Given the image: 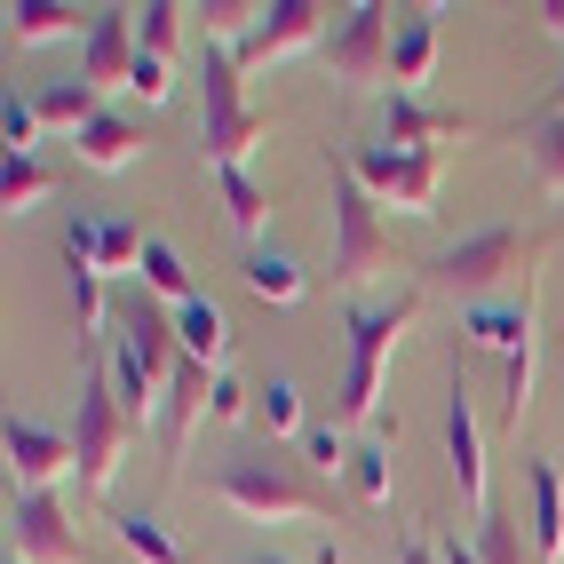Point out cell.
Listing matches in <instances>:
<instances>
[{
    "label": "cell",
    "mask_w": 564,
    "mask_h": 564,
    "mask_svg": "<svg viewBox=\"0 0 564 564\" xmlns=\"http://www.w3.org/2000/svg\"><path fill=\"white\" fill-rule=\"evenodd\" d=\"M413 303H422V294H390V303H350V311H343L350 373H343V398H334V422H343V430L373 422V405H382V358H390V343L405 334Z\"/></svg>",
    "instance_id": "1"
},
{
    "label": "cell",
    "mask_w": 564,
    "mask_h": 564,
    "mask_svg": "<svg viewBox=\"0 0 564 564\" xmlns=\"http://www.w3.org/2000/svg\"><path fill=\"white\" fill-rule=\"evenodd\" d=\"M271 135V120L239 96V64L223 41H207L199 56V160L207 167H247V152Z\"/></svg>",
    "instance_id": "2"
},
{
    "label": "cell",
    "mask_w": 564,
    "mask_h": 564,
    "mask_svg": "<svg viewBox=\"0 0 564 564\" xmlns=\"http://www.w3.org/2000/svg\"><path fill=\"white\" fill-rule=\"evenodd\" d=\"M223 501H231L239 517H262V524H271V517H334V485L303 477L279 454H254V462L223 469Z\"/></svg>",
    "instance_id": "3"
},
{
    "label": "cell",
    "mask_w": 564,
    "mask_h": 564,
    "mask_svg": "<svg viewBox=\"0 0 564 564\" xmlns=\"http://www.w3.org/2000/svg\"><path fill=\"white\" fill-rule=\"evenodd\" d=\"M398 247L382 231V215H373V192L350 175V160H334V279L358 286L366 271H390Z\"/></svg>",
    "instance_id": "4"
},
{
    "label": "cell",
    "mask_w": 564,
    "mask_h": 564,
    "mask_svg": "<svg viewBox=\"0 0 564 564\" xmlns=\"http://www.w3.org/2000/svg\"><path fill=\"white\" fill-rule=\"evenodd\" d=\"M135 437V422L120 413V390H111V366H96L80 382V430H72V469H80V494H104L111 469H120V445Z\"/></svg>",
    "instance_id": "5"
},
{
    "label": "cell",
    "mask_w": 564,
    "mask_h": 564,
    "mask_svg": "<svg viewBox=\"0 0 564 564\" xmlns=\"http://www.w3.org/2000/svg\"><path fill=\"white\" fill-rule=\"evenodd\" d=\"M524 254H541V239H524L517 223H494V231H469L462 247H445L422 262V279L430 286H454V294H485L494 279H509Z\"/></svg>",
    "instance_id": "6"
},
{
    "label": "cell",
    "mask_w": 564,
    "mask_h": 564,
    "mask_svg": "<svg viewBox=\"0 0 564 564\" xmlns=\"http://www.w3.org/2000/svg\"><path fill=\"white\" fill-rule=\"evenodd\" d=\"M350 175L373 199H390L398 215H437V152H390V143H366L350 152Z\"/></svg>",
    "instance_id": "7"
},
{
    "label": "cell",
    "mask_w": 564,
    "mask_h": 564,
    "mask_svg": "<svg viewBox=\"0 0 564 564\" xmlns=\"http://www.w3.org/2000/svg\"><path fill=\"white\" fill-rule=\"evenodd\" d=\"M9 556H24V564H88L56 494H17L9 501Z\"/></svg>",
    "instance_id": "8"
},
{
    "label": "cell",
    "mask_w": 564,
    "mask_h": 564,
    "mask_svg": "<svg viewBox=\"0 0 564 564\" xmlns=\"http://www.w3.org/2000/svg\"><path fill=\"white\" fill-rule=\"evenodd\" d=\"M390 9L382 0H358V9L343 17V32L326 41V72L334 80H390Z\"/></svg>",
    "instance_id": "9"
},
{
    "label": "cell",
    "mask_w": 564,
    "mask_h": 564,
    "mask_svg": "<svg viewBox=\"0 0 564 564\" xmlns=\"http://www.w3.org/2000/svg\"><path fill=\"white\" fill-rule=\"evenodd\" d=\"M318 32H326V9H318V0H271L262 24L231 48V64H279V56H294V48H311Z\"/></svg>",
    "instance_id": "10"
},
{
    "label": "cell",
    "mask_w": 564,
    "mask_h": 564,
    "mask_svg": "<svg viewBox=\"0 0 564 564\" xmlns=\"http://www.w3.org/2000/svg\"><path fill=\"white\" fill-rule=\"evenodd\" d=\"M0 454H9L17 494H48V485L72 469V437H56V430H41V422H17V413H9V430H0Z\"/></svg>",
    "instance_id": "11"
},
{
    "label": "cell",
    "mask_w": 564,
    "mask_h": 564,
    "mask_svg": "<svg viewBox=\"0 0 564 564\" xmlns=\"http://www.w3.org/2000/svg\"><path fill=\"white\" fill-rule=\"evenodd\" d=\"M64 254L96 262V271H143V231L128 215H72L64 223Z\"/></svg>",
    "instance_id": "12"
},
{
    "label": "cell",
    "mask_w": 564,
    "mask_h": 564,
    "mask_svg": "<svg viewBox=\"0 0 564 564\" xmlns=\"http://www.w3.org/2000/svg\"><path fill=\"white\" fill-rule=\"evenodd\" d=\"M445 462H454L462 501L485 517V509H494V501H485V430H477V405L462 390V373H454V405H445Z\"/></svg>",
    "instance_id": "13"
},
{
    "label": "cell",
    "mask_w": 564,
    "mask_h": 564,
    "mask_svg": "<svg viewBox=\"0 0 564 564\" xmlns=\"http://www.w3.org/2000/svg\"><path fill=\"white\" fill-rule=\"evenodd\" d=\"M128 72H135V24H128V9L88 17V41H80V80H88V88H104V80H120V88H128Z\"/></svg>",
    "instance_id": "14"
},
{
    "label": "cell",
    "mask_w": 564,
    "mask_h": 564,
    "mask_svg": "<svg viewBox=\"0 0 564 564\" xmlns=\"http://www.w3.org/2000/svg\"><path fill=\"white\" fill-rule=\"evenodd\" d=\"M462 343L469 350H501V358L533 350V294H524V303H469L462 311Z\"/></svg>",
    "instance_id": "15"
},
{
    "label": "cell",
    "mask_w": 564,
    "mask_h": 564,
    "mask_svg": "<svg viewBox=\"0 0 564 564\" xmlns=\"http://www.w3.org/2000/svg\"><path fill=\"white\" fill-rule=\"evenodd\" d=\"M524 524H533V556L541 564H564V477L556 462H524Z\"/></svg>",
    "instance_id": "16"
},
{
    "label": "cell",
    "mask_w": 564,
    "mask_h": 564,
    "mask_svg": "<svg viewBox=\"0 0 564 564\" xmlns=\"http://www.w3.org/2000/svg\"><path fill=\"white\" fill-rule=\"evenodd\" d=\"M454 128H469L462 111H430L422 96H382V135H390V152H437V135H454Z\"/></svg>",
    "instance_id": "17"
},
{
    "label": "cell",
    "mask_w": 564,
    "mask_h": 564,
    "mask_svg": "<svg viewBox=\"0 0 564 564\" xmlns=\"http://www.w3.org/2000/svg\"><path fill=\"white\" fill-rule=\"evenodd\" d=\"M175 343H183V358H199L207 373H223V350H231V318H223L215 294H192V303L175 311Z\"/></svg>",
    "instance_id": "18"
},
{
    "label": "cell",
    "mask_w": 564,
    "mask_h": 564,
    "mask_svg": "<svg viewBox=\"0 0 564 564\" xmlns=\"http://www.w3.org/2000/svg\"><path fill=\"white\" fill-rule=\"evenodd\" d=\"M215 398V373L199 358H175L167 373V398H160V437H167V454H183V430H192V413Z\"/></svg>",
    "instance_id": "19"
},
{
    "label": "cell",
    "mask_w": 564,
    "mask_h": 564,
    "mask_svg": "<svg viewBox=\"0 0 564 564\" xmlns=\"http://www.w3.org/2000/svg\"><path fill=\"white\" fill-rule=\"evenodd\" d=\"M430 64H437V17L422 9V17H405V24H398V41H390V88L413 96V88L430 80Z\"/></svg>",
    "instance_id": "20"
},
{
    "label": "cell",
    "mask_w": 564,
    "mask_h": 564,
    "mask_svg": "<svg viewBox=\"0 0 564 564\" xmlns=\"http://www.w3.org/2000/svg\"><path fill=\"white\" fill-rule=\"evenodd\" d=\"M72 143H80V167L120 175V167H135V152H143V128H135V120H120V111H104V120H96V128H80Z\"/></svg>",
    "instance_id": "21"
},
{
    "label": "cell",
    "mask_w": 564,
    "mask_h": 564,
    "mask_svg": "<svg viewBox=\"0 0 564 564\" xmlns=\"http://www.w3.org/2000/svg\"><path fill=\"white\" fill-rule=\"evenodd\" d=\"M32 111H41V128H72V135L104 120V104H96V88L80 80V72H72V80H48L41 96H32Z\"/></svg>",
    "instance_id": "22"
},
{
    "label": "cell",
    "mask_w": 564,
    "mask_h": 564,
    "mask_svg": "<svg viewBox=\"0 0 564 564\" xmlns=\"http://www.w3.org/2000/svg\"><path fill=\"white\" fill-rule=\"evenodd\" d=\"M247 286L262 294V303H303V294H311V271H303V262H294V254H279V247H254L247 254Z\"/></svg>",
    "instance_id": "23"
},
{
    "label": "cell",
    "mask_w": 564,
    "mask_h": 564,
    "mask_svg": "<svg viewBox=\"0 0 564 564\" xmlns=\"http://www.w3.org/2000/svg\"><path fill=\"white\" fill-rule=\"evenodd\" d=\"M111 524H120V549H128L135 564H192V556H183V541L167 533V524H160L152 509H120Z\"/></svg>",
    "instance_id": "24"
},
{
    "label": "cell",
    "mask_w": 564,
    "mask_h": 564,
    "mask_svg": "<svg viewBox=\"0 0 564 564\" xmlns=\"http://www.w3.org/2000/svg\"><path fill=\"white\" fill-rule=\"evenodd\" d=\"M72 32H80V9H64V0H24V9H9V41L17 48L72 41Z\"/></svg>",
    "instance_id": "25"
},
{
    "label": "cell",
    "mask_w": 564,
    "mask_h": 564,
    "mask_svg": "<svg viewBox=\"0 0 564 564\" xmlns=\"http://www.w3.org/2000/svg\"><path fill=\"white\" fill-rule=\"evenodd\" d=\"M477 556H485V564H541V556H533V524L509 517V509H485V524H477Z\"/></svg>",
    "instance_id": "26"
},
{
    "label": "cell",
    "mask_w": 564,
    "mask_h": 564,
    "mask_svg": "<svg viewBox=\"0 0 564 564\" xmlns=\"http://www.w3.org/2000/svg\"><path fill=\"white\" fill-rule=\"evenodd\" d=\"M143 286H152V294H167V303L183 311V303H192V271H183V254L167 247V239H143Z\"/></svg>",
    "instance_id": "27"
},
{
    "label": "cell",
    "mask_w": 564,
    "mask_h": 564,
    "mask_svg": "<svg viewBox=\"0 0 564 564\" xmlns=\"http://www.w3.org/2000/svg\"><path fill=\"white\" fill-rule=\"evenodd\" d=\"M48 192H56V175L32 160V152H9V175H0V199H9V215H32Z\"/></svg>",
    "instance_id": "28"
},
{
    "label": "cell",
    "mask_w": 564,
    "mask_h": 564,
    "mask_svg": "<svg viewBox=\"0 0 564 564\" xmlns=\"http://www.w3.org/2000/svg\"><path fill=\"white\" fill-rule=\"evenodd\" d=\"M215 192H223V207H231V223L254 239L262 231V215H271V199H262V183L247 175V167H215Z\"/></svg>",
    "instance_id": "29"
},
{
    "label": "cell",
    "mask_w": 564,
    "mask_h": 564,
    "mask_svg": "<svg viewBox=\"0 0 564 564\" xmlns=\"http://www.w3.org/2000/svg\"><path fill=\"white\" fill-rule=\"evenodd\" d=\"M254 422L271 430V437H286V430H303V390H294L286 373H271V382L254 390Z\"/></svg>",
    "instance_id": "30"
},
{
    "label": "cell",
    "mask_w": 564,
    "mask_h": 564,
    "mask_svg": "<svg viewBox=\"0 0 564 564\" xmlns=\"http://www.w3.org/2000/svg\"><path fill=\"white\" fill-rule=\"evenodd\" d=\"M350 485L366 509H390V454L382 445H350Z\"/></svg>",
    "instance_id": "31"
},
{
    "label": "cell",
    "mask_w": 564,
    "mask_h": 564,
    "mask_svg": "<svg viewBox=\"0 0 564 564\" xmlns=\"http://www.w3.org/2000/svg\"><path fill=\"white\" fill-rule=\"evenodd\" d=\"M303 462L311 469H350V430L343 422H311L303 430Z\"/></svg>",
    "instance_id": "32"
},
{
    "label": "cell",
    "mask_w": 564,
    "mask_h": 564,
    "mask_svg": "<svg viewBox=\"0 0 564 564\" xmlns=\"http://www.w3.org/2000/svg\"><path fill=\"white\" fill-rule=\"evenodd\" d=\"M175 32H183V9H175V0H152V9H143L135 48H143V56H167V48H175Z\"/></svg>",
    "instance_id": "33"
},
{
    "label": "cell",
    "mask_w": 564,
    "mask_h": 564,
    "mask_svg": "<svg viewBox=\"0 0 564 564\" xmlns=\"http://www.w3.org/2000/svg\"><path fill=\"white\" fill-rule=\"evenodd\" d=\"M533 160H541V183L564 192V120H541L533 128Z\"/></svg>",
    "instance_id": "34"
},
{
    "label": "cell",
    "mask_w": 564,
    "mask_h": 564,
    "mask_svg": "<svg viewBox=\"0 0 564 564\" xmlns=\"http://www.w3.org/2000/svg\"><path fill=\"white\" fill-rule=\"evenodd\" d=\"M128 88H135L143 104H167V96H175V72H167V56H143V48H135V72H128Z\"/></svg>",
    "instance_id": "35"
},
{
    "label": "cell",
    "mask_w": 564,
    "mask_h": 564,
    "mask_svg": "<svg viewBox=\"0 0 564 564\" xmlns=\"http://www.w3.org/2000/svg\"><path fill=\"white\" fill-rule=\"evenodd\" d=\"M207 413H215V422H247V413H254V390H239L231 373H215V398H207Z\"/></svg>",
    "instance_id": "36"
},
{
    "label": "cell",
    "mask_w": 564,
    "mask_h": 564,
    "mask_svg": "<svg viewBox=\"0 0 564 564\" xmlns=\"http://www.w3.org/2000/svg\"><path fill=\"white\" fill-rule=\"evenodd\" d=\"M0 128H9V152H32V135H41V111H32L24 96H9V111H0Z\"/></svg>",
    "instance_id": "37"
},
{
    "label": "cell",
    "mask_w": 564,
    "mask_h": 564,
    "mask_svg": "<svg viewBox=\"0 0 564 564\" xmlns=\"http://www.w3.org/2000/svg\"><path fill=\"white\" fill-rule=\"evenodd\" d=\"M437 564H485V556H477V549L454 533V541H437Z\"/></svg>",
    "instance_id": "38"
},
{
    "label": "cell",
    "mask_w": 564,
    "mask_h": 564,
    "mask_svg": "<svg viewBox=\"0 0 564 564\" xmlns=\"http://www.w3.org/2000/svg\"><path fill=\"white\" fill-rule=\"evenodd\" d=\"M398 564H437V541H405V549H398Z\"/></svg>",
    "instance_id": "39"
},
{
    "label": "cell",
    "mask_w": 564,
    "mask_h": 564,
    "mask_svg": "<svg viewBox=\"0 0 564 564\" xmlns=\"http://www.w3.org/2000/svg\"><path fill=\"white\" fill-rule=\"evenodd\" d=\"M541 24H549V32H564V0H541Z\"/></svg>",
    "instance_id": "40"
},
{
    "label": "cell",
    "mask_w": 564,
    "mask_h": 564,
    "mask_svg": "<svg viewBox=\"0 0 564 564\" xmlns=\"http://www.w3.org/2000/svg\"><path fill=\"white\" fill-rule=\"evenodd\" d=\"M541 120H564V80L549 88V104H541Z\"/></svg>",
    "instance_id": "41"
},
{
    "label": "cell",
    "mask_w": 564,
    "mask_h": 564,
    "mask_svg": "<svg viewBox=\"0 0 564 564\" xmlns=\"http://www.w3.org/2000/svg\"><path fill=\"white\" fill-rule=\"evenodd\" d=\"M254 564H279V556H254Z\"/></svg>",
    "instance_id": "42"
},
{
    "label": "cell",
    "mask_w": 564,
    "mask_h": 564,
    "mask_svg": "<svg viewBox=\"0 0 564 564\" xmlns=\"http://www.w3.org/2000/svg\"><path fill=\"white\" fill-rule=\"evenodd\" d=\"M9 564H24V556H9Z\"/></svg>",
    "instance_id": "43"
}]
</instances>
